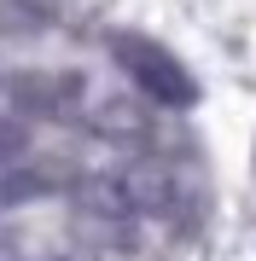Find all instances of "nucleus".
<instances>
[{
  "mask_svg": "<svg viewBox=\"0 0 256 261\" xmlns=\"http://www.w3.org/2000/svg\"><path fill=\"white\" fill-rule=\"evenodd\" d=\"M117 64L128 70V82L140 87V99H152V105H175V111L198 105V82H192L187 64H180L175 53H163L157 41L117 35Z\"/></svg>",
  "mask_w": 256,
  "mask_h": 261,
  "instance_id": "1",
  "label": "nucleus"
},
{
  "mask_svg": "<svg viewBox=\"0 0 256 261\" xmlns=\"http://www.w3.org/2000/svg\"><path fill=\"white\" fill-rule=\"evenodd\" d=\"M47 192V174H29V168H6L0 174V203H24V197Z\"/></svg>",
  "mask_w": 256,
  "mask_h": 261,
  "instance_id": "2",
  "label": "nucleus"
},
{
  "mask_svg": "<svg viewBox=\"0 0 256 261\" xmlns=\"http://www.w3.org/2000/svg\"><path fill=\"white\" fill-rule=\"evenodd\" d=\"M18 157H24V128H18L12 116H0V174L18 168Z\"/></svg>",
  "mask_w": 256,
  "mask_h": 261,
  "instance_id": "3",
  "label": "nucleus"
}]
</instances>
